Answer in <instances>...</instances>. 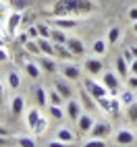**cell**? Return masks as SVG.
I'll return each mask as SVG.
<instances>
[{"label": "cell", "instance_id": "obj_1", "mask_svg": "<svg viewBox=\"0 0 137 147\" xmlns=\"http://www.w3.org/2000/svg\"><path fill=\"white\" fill-rule=\"evenodd\" d=\"M96 4L92 0H56L52 6L54 17H79L85 13H92Z\"/></svg>", "mask_w": 137, "mask_h": 147}, {"label": "cell", "instance_id": "obj_2", "mask_svg": "<svg viewBox=\"0 0 137 147\" xmlns=\"http://www.w3.org/2000/svg\"><path fill=\"white\" fill-rule=\"evenodd\" d=\"M110 133H112L110 122H106V120H96L94 129L90 131V137H92V139H106Z\"/></svg>", "mask_w": 137, "mask_h": 147}, {"label": "cell", "instance_id": "obj_3", "mask_svg": "<svg viewBox=\"0 0 137 147\" xmlns=\"http://www.w3.org/2000/svg\"><path fill=\"white\" fill-rule=\"evenodd\" d=\"M85 89L87 91H90L94 97H96V100H100V97H104L106 93H110L108 89H106V85L104 83H98V81H94V79H85Z\"/></svg>", "mask_w": 137, "mask_h": 147}, {"label": "cell", "instance_id": "obj_4", "mask_svg": "<svg viewBox=\"0 0 137 147\" xmlns=\"http://www.w3.org/2000/svg\"><path fill=\"white\" fill-rule=\"evenodd\" d=\"M21 21H23V15H21V13L13 11L11 15H8V19H6V33H8V37H13V35L17 33V29H19V25H21Z\"/></svg>", "mask_w": 137, "mask_h": 147}, {"label": "cell", "instance_id": "obj_5", "mask_svg": "<svg viewBox=\"0 0 137 147\" xmlns=\"http://www.w3.org/2000/svg\"><path fill=\"white\" fill-rule=\"evenodd\" d=\"M102 83L106 85V89H108L110 93H116V91H119V85H121V77L114 75V73H104Z\"/></svg>", "mask_w": 137, "mask_h": 147}, {"label": "cell", "instance_id": "obj_6", "mask_svg": "<svg viewBox=\"0 0 137 147\" xmlns=\"http://www.w3.org/2000/svg\"><path fill=\"white\" fill-rule=\"evenodd\" d=\"M62 77L68 81H77L81 77V66L79 64H75V62H68L62 66Z\"/></svg>", "mask_w": 137, "mask_h": 147}, {"label": "cell", "instance_id": "obj_7", "mask_svg": "<svg viewBox=\"0 0 137 147\" xmlns=\"http://www.w3.org/2000/svg\"><path fill=\"white\" fill-rule=\"evenodd\" d=\"M94 124H96V120H94L92 114H81L79 120H77V129H79V133H87V135H90V131L94 129Z\"/></svg>", "mask_w": 137, "mask_h": 147}, {"label": "cell", "instance_id": "obj_8", "mask_svg": "<svg viewBox=\"0 0 137 147\" xmlns=\"http://www.w3.org/2000/svg\"><path fill=\"white\" fill-rule=\"evenodd\" d=\"M66 116H68V120L77 122V120H79V116H81V104L68 100L66 102Z\"/></svg>", "mask_w": 137, "mask_h": 147}, {"label": "cell", "instance_id": "obj_9", "mask_svg": "<svg viewBox=\"0 0 137 147\" xmlns=\"http://www.w3.org/2000/svg\"><path fill=\"white\" fill-rule=\"evenodd\" d=\"M66 48L71 50L73 56H83L85 54V46L81 40H77V37H68V42H66Z\"/></svg>", "mask_w": 137, "mask_h": 147}, {"label": "cell", "instance_id": "obj_10", "mask_svg": "<svg viewBox=\"0 0 137 147\" xmlns=\"http://www.w3.org/2000/svg\"><path fill=\"white\" fill-rule=\"evenodd\" d=\"M52 23H54V27H60L64 31L79 25V21H77V19H71V17H56V19H52Z\"/></svg>", "mask_w": 137, "mask_h": 147}, {"label": "cell", "instance_id": "obj_11", "mask_svg": "<svg viewBox=\"0 0 137 147\" xmlns=\"http://www.w3.org/2000/svg\"><path fill=\"white\" fill-rule=\"evenodd\" d=\"M114 66H116V71H119V77H121V79H125V81L129 79V71H131V64L127 62L123 56H119V58L114 60Z\"/></svg>", "mask_w": 137, "mask_h": 147}, {"label": "cell", "instance_id": "obj_12", "mask_svg": "<svg viewBox=\"0 0 137 147\" xmlns=\"http://www.w3.org/2000/svg\"><path fill=\"white\" fill-rule=\"evenodd\" d=\"M133 141H135V133L133 131L123 129V131L116 133V143H119V145H131Z\"/></svg>", "mask_w": 137, "mask_h": 147}, {"label": "cell", "instance_id": "obj_13", "mask_svg": "<svg viewBox=\"0 0 137 147\" xmlns=\"http://www.w3.org/2000/svg\"><path fill=\"white\" fill-rule=\"evenodd\" d=\"M79 97H81V104L87 108V110H96V108H98V104H96V97H94L90 91H87L85 87L79 91Z\"/></svg>", "mask_w": 137, "mask_h": 147}, {"label": "cell", "instance_id": "obj_14", "mask_svg": "<svg viewBox=\"0 0 137 147\" xmlns=\"http://www.w3.org/2000/svg\"><path fill=\"white\" fill-rule=\"evenodd\" d=\"M23 110H25V100L21 95L13 97V102H11V114L15 116V118H19V116L23 114Z\"/></svg>", "mask_w": 137, "mask_h": 147}, {"label": "cell", "instance_id": "obj_15", "mask_svg": "<svg viewBox=\"0 0 137 147\" xmlns=\"http://www.w3.org/2000/svg\"><path fill=\"white\" fill-rule=\"evenodd\" d=\"M85 71L98 77V75H102V62L98 60V58H90V60H85Z\"/></svg>", "mask_w": 137, "mask_h": 147}, {"label": "cell", "instance_id": "obj_16", "mask_svg": "<svg viewBox=\"0 0 137 147\" xmlns=\"http://www.w3.org/2000/svg\"><path fill=\"white\" fill-rule=\"evenodd\" d=\"M37 46H40L42 54L54 56V42H52V40H48V37H37Z\"/></svg>", "mask_w": 137, "mask_h": 147}, {"label": "cell", "instance_id": "obj_17", "mask_svg": "<svg viewBox=\"0 0 137 147\" xmlns=\"http://www.w3.org/2000/svg\"><path fill=\"white\" fill-rule=\"evenodd\" d=\"M37 64H40V68H44L46 73H56V62H54V56H44V58H40V60H37Z\"/></svg>", "mask_w": 137, "mask_h": 147}, {"label": "cell", "instance_id": "obj_18", "mask_svg": "<svg viewBox=\"0 0 137 147\" xmlns=\"http://www.w3.org/2000/svg\"><path fill=\"white\" fill-rule=\"evenodd\" d=\"M56 139L58 141H62V143H75V139H77V135L71 131V129H58V133H56Z\"/></svg>", "mask_w": 137, "mask_h": 147}, {"label": "cell", "instance_id": "obj_19", "mask_svg": "<svg viewBox=\"0 0 137 147\" xmlns=\"http://www.w3.org/2000/svg\"><path fill=\"white\" fill-rule=\"evenodd\" d=\"M50 40H52L54 44H66V42H68V35L64 33V29L54 27L52 31H50Z\"/></svg>", "mask_w": 137, "mask_h": 147}, {"label": "cell", "instance_id": "obj_20", "mask_svg": "<svg viewBox=\"0 0 137 147\" xmlns=\"http://www.w3.org/2000/svg\"><path fill=\"white\" fill-rule=\"evenodd\" d=\"M54 56L62 58V60H71V58H73V54L66 48V44H54Z\"/></svg>", "mask_w": 137, "mask_h": 147}, {"label": "cell", "instance_id": "obj_21", "mask_svg": "<svg viewBox=\"0 0 137 147\" xmlns=\"http://www.w3.org/2000/svg\"><path fill=\"white\" fill-rule=\"evenodd\" d=\"M40 116H42V114H40V108H37V106L31 108V110L27 112V126H29V131H33V129H35L37 120H40Z\"/></svg>", "mask_w": 137, "mask_h": 147}, {"label": "cell", "instance_id": "obj_22", "mask_svg": "<svg viewBox=\"0 0 137 147\" xmlns=\"http://www.w3.org/2000/svg\"><path fill=\"white\" fill-rule=\"evenodd\" d=\"M33 95H35V106H37V108H44L48 102H50V100H48V93H46L44 87H35Z\"/></svg>", "mask_w": 137, "mask_h": 147}, {"label": "cell", "instance_id": "obj_23", "mask_svg": "<svg viewBox=\"0 0 137 147\" xmlns=\"http://www.w3.org/2000/svg\"><path fill=\"white\" fill-rule=\"evenodd\" d=\"M54 85H56V91L60 93V95L64 97L66 102H68V100H71V97H73V89H71V87H68V85H66L64 81H56Z\"/></svg>", "mask_w": 137, "mask_h": 147}, {"label": "cell", "instance_id": "obj_24", "mask_svg": "<svg viewBox=\"0 0 137 147\" xmlns=\"http://www.w3.org/2000/svg\"><path fill=\"white\" fill-rule=\"evenodd\" d=\"M48 100H50L52 106H64V104H66V100H64V97L58 93L56 89H50V93H48Z\"/></svg>", "mask_w": 137, "mask_h": 147}, {"label": "cell", "instance_id": "obj_25", "mask_svg": "<svg viewBox=\"0 0 137 147\" xmlns=\"http://www.w3.org/2000/svg\"><path fill=\"white\" fill-rule=\"evenodd\" d=\"M8 4H11V8L13 11H17V13H21V11H25V8H29V0H8Z\"/></svg>", "mask_w": 137, "mask_h": 147}, {"label": "cell", "instance_id": "obj_26", "mask_svg": "<svg viewBox=\"0 0 137 147\" xmlns=\"http://www.w3.org/2000/svg\"><path fill=\"white\" fill-rule=\"evenodd\" d=\"M121 102H123L125 106H131L133 102H137V97H135V91L127 87V91H125V93H121Z\"/></svg>", "mask_w": 137, "mask_h": 147}, {"label": "cell", "instance_id": "obj_27", "mask_svg": "<svg viewBox=\"0 0 137 147\" xmlns=\"http://www.w3.org/2000/svg\"><path fill=\"white\" fill-rule=\"evenodd\" d=\"M25 71H27V75L29 77H33V79H37V77H40V64H33V62H27L25 64Z\"/></svg>", "mask_w": 137, "mask_h": 147}, {"label": "cell", "instance_id": "obj_28", "mask_svg": "<svg viewBox=\"0 0 137 147\" xmlns=\"http://www.w3.org/2000/svg\"><path fill=\"white\" fill-rule=\"evenodd\" d=\"M25 50L29 52V54H42V50H40V46H37V40H29L27 44H25Z\"/></svg>", "mask_w": 137, "mask_h": 147}, {"label": "cell", "instance_id": "obj_29", "mask_svg": "<svg viewBox=\"0 0 137 147\" xmlns=\"http://www.w3.org/2000/svg\"><path fill=\"white\" fill-rule=\"evenodd\" d=\"M94 54H98V56H104L106 54V42L104 40H96L94 42Z\"/></svg>", "mask_w": 137, "mask_h": 147}, {"label": "cell", "instance_id": "obj_30", "mask_svg": "<svg viewBox=\"0 0 137 147\" xmlns=\"http://www.w3.org/2000/svg\"><path fill=\"white\" fill-rule=\"evenodd\" d=\"M96 102H98V108H102L104 112H110V110H112V100H108L106 95L100 97V100H96Z\"/></svg>", "mask_w": 137, "mask_h": 147}, {"label": "cell", "instance_id": "obj_31", "mask_svg": "<svg viewBox=\"0 0 137 147\" xmlns=\"http://www.w3.org/2000/svg\"><path fill=\"white\" fill-rule=\"evenodd\" d=\"M121 40V29L119 27H110V31H108V44H116Z\"/></svg>", "mask_w": 137, "mask_h": 147}, {"label": "cell", "instance_id": "obj_32", "mask_svg": "<svg viewBox=\"0 0 137 147\" xmlns=\"http://www.w3.org/2000/svg\"><path fill=\"white\" fill-rule=\"evenodd\" d=\"M46 126H48V120L44 118V116H40V120H37V124H35V129L31 131L33 135H42L44 131H46Z\"/></svg>", "mask_w": 137, "mask_h": 147}, {"label": "cell", "instance_id": "obj_33", "mask_svg": "<svg viewBox=\"0 0 137 147\" xmlns=\"http://www.w3.org/2000/svg\"><path fill=\"white\" fill-rule=\"evenodd\" d=\"M127 116H129V120L137 124V102H133L131 106H127Z\"/></svg>", "mask_w": 137, "mask_h": 147}, {"label": "cell", "instance_id": "obj_34", "mask_svg": "<svg viewBox=\"0 0 137 147\" xmlns=\"http://www.w3.org/2000/svg\"><path fill=\"white\" fill-rule=\"evenodd\" d=\"M19 85H21L19 75L17 73H8V87H11V89H19Z\"/></svg>", "mask_w": 137, "mask_h": 147}, {"label": "cell", "instance_id": "obj_35", "mask_svg": "<svg viewBox=\"0 0 137 147\" xmlns=\"http://www.w3.org/2000/svg\"><path fill=\"white\" fill-rule=\"evenodd\" d=\"M50 116H52V118H56V120H60L62 116H64L62 106H52V104H50Z\"/></svg>", "mask_w": 137, "mask_h": 147}, {"label": "cell", "instance_id": "obj_36", "mask_svg": "<svg viewBox=\"0 0 137 147\" xmlns=\"http://www.w3.org/2000/svg\"><path fill=\"white\" fill-rule=\"evenodd\" d=\"M19 147H37L33 139H29V137H19Z\"/></svg>", "mask_w": 137, "mask_h": 147}, {"label": "cell", "instance_id": "obj_37", "mask_svg": "<svg viewBox=\"0 0 137 147\" xmlns=\"http://www.w3.org/2000/svg\"><path fill=\"white\" fill-rule=\"evenodd\" d=\"M83 147H106V139H90Z\"/></svg>", "mask_w": 137, "mask_h": 147}, {"label": "cell", "instance_id": "obj_38", "mask_svg": "<svg viewBox=\"0 0 137 147\" xmlns=\"http://www.w3.org/2000/svg\"><path fill=\"white\" fill-rule=\"evenodd\" d=\"M37 31H40V37H48V40H50V31H52V29L50 27H48V25H37Z\"/></svg>", "mask_w": 137, "mask_h": 147}, {"label": "cell", "instance_id": "obj_39", "mask_svg": "<svg viewBox=\"0 0 137 147\" xmlns=\"http://www.w3.org/2000/svg\"><path fill=\"white\" fill-rule=\"evenodd\" d=\"M127 87L129 89H133V91H137V75H129V79H127Z\"/></svg>", "mask_w": 137, "mask_h": 147}, {"label": "cell", "instance_id": "obj_40", "mask_svg": "<svg viewBox=\"0 0 137 147\" xmlns=\"http://www.w3.org/2000/svg\"><path fill=\"white\" fill-rule=\"evenodd\" d=\"M27 35H29V40H37V37H40V31H37V25L29 27V29H27Z\"/></svg>", "mask_w": 137, "mask_h": 147}, {"label": "cell", "instance_id": "obj_41", "mask_svg": "<svg viewBox=\"0 0 137 147\" xmlns=\"http://www.w3.org/2000/svg\"><path fill=\"white\" fill-rule=\"evenodd\" d=\"M123 58H125V60L129 62V64H131V62L135 60V56H133V52H131V48H129V50H125V52H123Z\"/></svg>", "mask_w": 137, "mask_h": 147}, {"label": "cell", "instance_id": "obj_42", "mask_svg": "<svg viewBox=\"0 0 137 147\" xmlns=\"http://www.w3.org/2000/svg\"><path fill=\"white\" fill-rule=\"evenodd\" d=\"M48 147H68V143H62V141H50V143H48Z\"/></svg>", "mask_w": 137, "mask_h": 147}, {"label": "cell", "instance_id": "obj_43", "mask_svg": "<svg viewBox=\"0 0 137 147\" xmlns=\"http://www.w3.org/2000/svg\"><path fill=\"white\" fill-rule=\"evenodd\" d=\"M8 60V52H6V48H0V62H6Z\"/></svg>", "mask_w": 137, "mask_h": 147}, {"label": "cell", "instance_id": "obj_44", "mask_svg": "<svg viewBox=\"0 0 137 147\" xmlns=\"http://www.w3.org/2000/svg\"><path fill=\"white\" fill-rule=\"evenodd\" d=\"M129 19H131V21H133V23L137 21V6H133V8H131V11H129Z\"/></svg>", "mask_w": 137, "mask_h": 147}, {"label": "cell", "instance_id": "obj_45", "mask_svg": "<svg viewBox=\"0 0 137 147\" xmlns=\"http://www.w3.org/2000/svg\"><path fill=\"white\" fill-rule=\"evenodd\" d=\"M19 42H21V44L25 46V44L29 42V35H27V33H19Z\"/></svg>", "mask_w": 137, "mask_h": 147}, {"label": "cell", "instance_id": "obj_46", "mask_svg": "<svg viewBox=\"0 0 137 147\" xmlns=\"http://www.w3.org/2000/svg\"><path fill=\"white\" fill-rule=\"evenodd\" d=\"M8 143H11V139H8V137H2V135H0V145H8Z\"/></svg>", "mask_w": 137, "mask_h": 147}, {"label": "cell", "instance_id": "obj_47", "mask_svg": "<svg viewBox=\"0 0 137 147\" xmlns=\"http://www.w3.org/2000/svg\"><path fill=\"white\" fill-rule=\"evenodd\" d=\"M131 73H133V75H137V58L131 62Z\"/></svg>", "mask_w": 137, "mask_h": 147}, {"label": "cell", "instance_id": "obj_48", "mask_svg": "<svg viewBox=\"0 0 137 147\" xmlns=\"http://www.w3.org/2000/svg\"><path fill=\"white\" fill-rule=\"evenodd\" d=\"M0 135H2V137H8L11 133H8V129H4V126H0Z\"/></svg>", "mask_w": 137, "mask_h": 147}, {"label": "cell", "instance_id": "obj_49", "mask_svg": "<svg viewBox=\"0 0 137 147\" xmlns=\"http://www.w3.org/2000/svg\"><path fill=\"white\" fill-rule=\"evenodd\" d=\"M4 100V89H2V83H0V102Z\"/></svg>", "mask_w": 137, "mask_h": 147}, {"label": "cell", "instance_id": "obj_50", "mask_svg": "<svg viewBox=\"0 0 137 147\" xmlns=\"http://www.w3.org/2000/svg\"><path fill=\"white\" fill-rule=\"evenodd\" d=\"M0 48H6V40H2V37H0Z\"/></svg>", "mask_w": 137, "mask_h": 147}, {"label": "cell", "instance_id": "obj_51", "mask_svg": "<svg viewBox=\"0 0 137 147\" xmlns=\"http://www.w3.org/2000/svg\"><path fill=\"white\" fill-rule=\"evenodd\" d=\"M131 52H133V56L137 58V48H131Z\"/></svg>", "mask_w": 137, "mask_h": 147}, {"label": "cell", "instance_id": "obj_52", "mask_svg": "<svg viewBox=\"0 0 137 147\" xmlns=\"http://www.w3.org/2000/svg\"><path fill=\"white\" fill-rule=\"evenodd\" d=\"M133 29H135V33H137V21H135V23H133Z\"/></svg>", "mask_w": 137, "mask_h": 147}, {"label": "cell", "instance_id": "obj_53", "mask_svg": "<svg viewBox=\"0 0 137 147\" xmlns=\"http://www.w3.org/2000/svg\"><path fill=\"white\" fill-rule=\"evenodd\" d=\"M135 97H137V91H135Z\"/></svg>", "mask_w": 137, "mask_h": 147}, {"label": "cell", "instance_id": "obj_54", "mask_svg": "<svg viewBox=\"0 0 137 147\" xmlns=\"http://www.w3.org/2000/svg\"><path fill=\"white\" fill-rule=\"evenodd\" d=\"M135 126H137V124H135Z\"/></svg>", "mask_w": 137, "mask_h": 147}]
</instances>
